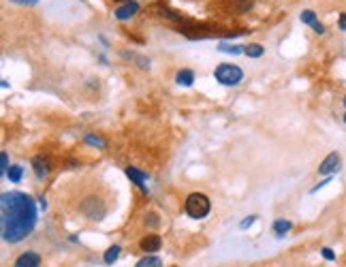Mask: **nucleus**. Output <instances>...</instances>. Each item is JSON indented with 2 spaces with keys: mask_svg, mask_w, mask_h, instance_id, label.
I'll use <instances>...</instances> for the list:
<instances>
[{
  "mask_svg": "<svg viewBox=\"0 0 346 267\" xmlns=\"http://www.w3.org/2000/svg\"><path fill=\"white\" fill-rule=\"evenodd\" d=\"M39 222L37 201L28 192L11 190L0 197V229L7 244H20L26 239Z\"/></svg>",
  "mask_w": 346,
  "mask_h": 267,
  "instance_id": "f257e3e1",
  "label": "nucleus"
},
{
  "mask_svg": "<svg viewBox=\"0 0 346 267\" xmlns=\"http://www.w3.org/2000/svg\"><path fill=\"white\" fill-rule=\"evenodd\" d=\"M184 212H186V216L192 218V220H203V218H207V214L212 212V203L203 192H190L186 197V201H184Z\"/></svg>",
  "mask_w": 346,
  "mask_h": 267,
  "instance_id": "f03ea898",
  "label": "nucleus"
},
{
  "mask_svg": "<svg viewBox=\"0 0 346 267\" xmlns=\"http://www.w3.org/2000/svg\"><path fill=\"white\" fill-rule=\"evenodd\" d=\"M214 79L220 86L233 88V86H239L244 82V71H241L237 64H218V67L214 69Z\"/></svg>",
  "mask_w": 346,
  "mask_h": 267,
  "instance_id": "7ed1b4c3",
  "label": "nucleus"
},
{
  "mask_svg": "<svg viewBox=\"0 0 346 267\" xmlns=\"http://www.w3.org/2000/svg\"><path fill=\"white\" fill-rule=\"evenodd\" d=\"M79 212L90 220H103L107 214V205L103 203V199L99 197H86L82 203H79Z\"/></svg>",
  "mask_w": 346,
  "mask_h": 267,
  "instance_id": "20e7f679",
  "label": "nucleus"
},
{
  "mask_svg": "<svg viewBox=\"0 0 346 267\" xmlns=\"http://www.w3.org/2000/svg\"><path fill=\"white\" fill-rule=\"evenodd\" d=\"M340 167H342V156L337 154V152H331V154H327L325 160L318 165V173L320 175H333L340 171Z\"/></svg>",
  "mask_w": 346,
  "mask_h": 267,
  "instance_id": "39448f33",
  "label": "nucleus"
},
{
  "mask_svg": "<svg viewBox=\"0 0 346 267\" xmlns=\"http://www.w3.org/2000/svg\"><path fill=\"white\" fill-rule=\"evenodd\" d=\"M139 3H135V0H131V3H124V5H120L118 9L114 11V18L118 22H128L131 18H135L137 13H139Z\"/></svg>",
  "mask_w": 346,
  "mask_h": 267,
  "instance_id": "423d86ee",
  "label": "nucleus"
},
{
  "mask_svg": "<svg viewBox=\"0 0 346 267\" xmlns=\"http://www.w3.org/2000/svg\"><path fill=\"white\" fill-rule=\"evenodd\" d=\"M139 248H141L146 254H156L158 250L163 248V237L156 235V233H150V235H146V237L139 241Z\"/></svg>",
  "mask_w": 346,
  "mask_h": 267,
  "instance_id": "0eeeda50",
  "label": "nucleus"
},
{
  "mask_svg": "<svg viewBox=\"0 0 346 267\" xmlns=\"http://www.w3.org/2000/svg\"><path fill=\"white\" fill-rule=\"evenodd\" d=\"M13 267H41V254H37L35 250L22 252L18 258H15Z\"/></svg>",
  "mask_w": 346,
  "mask_h": 267,
  "instance_id": "6e6552de",
  "label": "nucleus"
},
{
  "mask_svg": "<svg viewBox=\"0 0 346 267\" xmlns=\"http://www.w3.org/2000/svg\"><path fill=\"white\" fill-rule=\"evenodd\" d=\"M124 173H126L128 177H131V182L137 186V188H141L143 195H148V184H146L148 175H146V173L139 171V169H135V167H126V169H124Z\"/></svg>",
  "mask_w": 346,
  "mask_h": 267,
  "instance_id": "1a4fd4ad",
  "label": "nucleus"
},
{
  "mask_svg": "<svg viewBox=\"0 0 346 267\" xmlns=\"http://www.w3.org/2000/svg\"><path fill=\"white\" fill-rule=\"evenodd\" d=\"M32 171H35V175L39 177V180H45V177L50 175V171H52L50 158H45V156H35V158H32Z\"/></svg>",
  "mask_w": 346,
  "mask_h": 267,
  "instance_id": "9d476101",
  "label": "nucleus"
},
{
  "mask_svg": "<svg viewBox=\"0 0 346 267\" xmlns=\"http://www.w3.org/2000/svg\"><path fill=\"white\" fill-rule=\"evenodd\" d=\"M175 84L184 86V88H190L192 84H195V73H192L190 69H180L178 73H175Z\"/></svg>",
  "mask_w": 346,
  "mask_h": 267,
  "instance_id": "9b49d317",
  "label": "nucleus"
},
{
  "mask_svg": "<svg viewBox=\"0 0 346 267\" xmlns=\"http://www.w3.org/2000/svg\"><path fill=\"white\" fill-rule=\"evenodd\" d=\"M271 229H273V233H276L278 237H284L286 233L293 229V222H291V220H286V218H278V220H273Z\"/></svg>",
  "mask_w": 346,
  "mask_h": 267,
  "instance_id": "f8f14e48",
  "label": "nucleus"
},
{
  "mask_svg": "<svg viewBox=\"0 0 346 267\" xmlns=\"http://www.w3.org/2000/svg\"><path fill=\"white\" fill-rule=\"evenodd\" d=\"M120 252H122V248H120L118 244L109 246V248L105 250V254H103V261H105V265H114L118 258H120Z\"/></svg>",
  "mask_w": 346,
  "mask_h": 267,
  "instance_id": "ddd939ff",
  "label": "nucleus"
},
{
  "mask_svg": "<svg viewBox=\"0 0 346 267\" xmlns=\"http://www.w3.org/2000/svg\"><path fill=\"white\" fill-rule=\"evenodd\" d=\"M135 267H163V261H160L156 254H146L143 258H139V261H137Z\"/></svg>",
  "mask_w": 346,
  "mask_h": 267,
  "instance_id": "4468645a",
  "label": "nucleus"
},
{
  "mask_svg": "<svg viewBox=\"0 0 346 267\" xmlns=\"http://www.w3.org/2000/svg\"><path fill=\"white\" fill-rule=\"evenodd\" d=\"M244 54L248 56V58H261V56L265 54V47L261 43H250L244 47Z\"/></svg>",
  "mask_w": 346,
  "mask_h": 267,
  "instance_id": "2eb2a0df",
  "label": "nucleus"
},
{
  "mask_svg": "<svg viewBox=\"0 0 346 267\" xmlns=\"http://www.w3.org/2000/svg\"><path fill=\"white\" fill-rule=\"evenodd\" d=\"M7 177H9V182H13V184L22 182V177H24V167H22V165H11V169L7 171Z\"/></svg>",
  "mask_w": 346,
  "mask_h": 267,
  "instance_id": "dca6fc26",
  "label": "nucleus"
},
{
  "mask_svg": "<svg viewBox=\"0 0 346 267\" xmlns=\"http://www.w3.org/2000/svg\"><path fill=\"white\" fill-rule=\"evenodd\" d=\"M84 141L88 143V145H92V148H101V150H105L107 148V141L103 139V137H99V135H86L84 137Z\"/></svg>",
  "mask_w": 346,
  "mask_h": 267,
  "instance_id": "f3484780",
  "label": "nucleus"
},
{
  "mask_svg": "<svg viewBox=\"0 0 346 267\" xmlns=\"http://www.w3.org/2000/svg\"><path fill=\"white\" fill-rule=\"evenodd\" d=\"M218 52H222V54H231V56H239V54H244V47H241V45L220 43V45H218Z\"/></svg>",
  "mask_w": 346,
  "mask_h": 267,
  "instance_id": "a211bd4d",
  "label": "nucleus"
},
{
  "mask_svg": "<svg viewBox=\"0 0 346 267\" xmlns=\"http://www.w3.org/2000/svg\"><path fill=\"white\" fill-rule=\"evenodd\" d=\"M299 20H301V24H308L310 28H312V26H314V24L318 22V20H316V13H314V11H310V9H308V11H301Z\"/></svg>",
  "mask_w": 346,
  "mask_h": 267,
  "instance_id": "6ab92c4d",
  "label": "nucleus"
},
{
  "mask_svg": "<svg viewBox=\"0 0 346 267\" xmlns=\"http://www.w3.org/2000/svg\"><path fill=\"white\" fill-rule=\"evenodd\" d=\"M160 15H163V18H167V20H171V22H180L182 20L180 13H175L173 9H167V7H163V9H160Z\"/></svg>",
  "mask_w": 346,
  "mask_h": 267,
  "instance_id": "aec40b11",
  "label": "nucleus"
},
{
  "mask_svg": "<svg viewBox=\"0 0 346 267\" xmlns=\"http://www.w3.org/2000/svg\"><path fill=\"white\" fill-rule=\"evenodd\" d=\"M9 169H11V165H9V154H7V152H3V154H0V173L7 175V171H9Z\"/></svg>",
  "mask_w": 346,
  "mask_h": 267,
  "instance_id": "412c9836",
  "label": "nucleus"
},
{
  "mask_svg": "<svg viewBox=\"0 0 346 267\" xmlns=\"http://www.w3.org/2000/svg\"><path fill=\"white\" fill-rule=\"evenodd\" d=\"M143 222H146L148 226H152V229H156V226H158V216L154 212H150V214H146V218H143Z\"/></svg>",
  "mask_w": 346,
  "mask_h": 267,
  "instance_id": "4be33fe9",
  "label": "nucleus"
},
{
  "mask_svg": "<svg viewBox=\"0 0 346 267\" xmlns=\"http://www.w3.org/2000/svg\"><path fill=\"white\" fill-rule=\"evenodd\" d=\"M254 222H256V216H254V214H250V216H246V218H244V220H241V222H239V229H241V231H246V229H248V226H252Z\"/></svg>",
  "mask_w": 346,
  "mask_h": 267,
  "instance_id": "5701e85b",
  "label": "nucleus"
},
{
  "mask_svg": "<svg viewBox=\"0 0 346 267\" xmlns=\"http://www.w3.org/2000/svg\"><path fill=\"white\" fill-rule=\"evenodd\" d=\"M320 254H323V258H325V261H335V252H333V250L331 248H320Z\"/></svg>",
  "mask_w": 346,
  "mask_h": 267,
  "instance_id": "b1692460",
  "label": "nucleus"
},
{
  "mask_svg": "<svg viewBox=\"0 0 346 267\" xmlns=\"http://www.w3.org/2000/svg\"><path fill=\"white\" fill-rule=\"evenodd\" d=\"M9 3L22 5V7H35V5H39V0H9Z\"/></svg>",
  "mask_w": 346,
  "mask_h": 267,
  "instance_id": "393cba45",
  "label": "nucleus"
},
{
  "mask_svg": "<svg viewBox=\"0 0 346 267\" xmlns=\"http://www.w3.org/2000/svg\"><path fill=\"white\" fill-rule=\"evenodd\" d=\"M133 60H137V64H139L141 69H150V60H148V58H143V56H137V54H135V58H133Z\"/></svg>",
  "mask_w": 346,
  "mask_h": 267,
  "instance_id": "a878e982",
  "label": "nucleus"
},
{
  "mask_svg": "<svg viewBox=\"0 0 346 267\" xmlns=\"http://www.w3.org/2000/svg\"><path fill=\"white\" fill-rule=\"evenodd\" d=\"M331 177H333V175H327V177H325V180H323V182H318V184H316V186H314V188H312L310 192H312V195H314V192H318L320 188H323V186H327L329 182H331Z\"/></svg>",
  "mask_w": 346,
  "mask_h": 267,
  "instance_id": "bb28decb",
  "label": "nucleus"
},
{
  "mask_svg": "<svg viewBox=\"0 0 346 267\" xmlns=\"http://www.w3.org/2000/svg\"><path fill=\"white\" fill-rule=\"evenodd\" d=\"M337 28H340L342 32H346V11H342L340 18H337Z\"/></svg>",
  "mask_w": 346,
  "mask_h": 267,
  "instance_id": "cd10ccee",
  "label": "nucleus"
},
{
  "mask_svg": "<svg viewBox=\"0 0 346 267\" xmlns=\"http://www.w3.org/2000/svg\"><path fill=\"white\" fill-rule=\"evenodd\" d=\"M312 30H314L316 35H325V32H327V28H325V26H323V24H320V22H316L314 26H312Z\"/></svg>",
  "mask_w": 346,
  "mask_h": 267,
  "instance_id": "c85d7f7f",
  "label": "nucleus"
},
{
  "mask_svg": "<svg viewBox=\"0 0 346 267\" xmlns=\"http://www.w3.org/2000/svg\"><path fill=\"white\" fill-rule=\"evenodd\" d=\"M39 205H41V209H47V201H45V197H39Z\"/></svg>",
  "mask_w": 346,
  "mask_h": 267,
  "instance_id": "c756f323",
  "label": "nucleus"
},
{
  "mask_svg": "<svg viewBox=\"0 0 346 267\" xmlns=\"http://www.w3.org/2000/svg\"><path fill=\"white\" fill-rule=\"evenodd\" d=\"M114 3H120V5H124V3H131V0H114Z\"/></svg>",
  "mask_w": 346,
  "mask_h": 267,
  "instance_id": "7c9ffc66",
  "label": "nucleus"
},
{
  "mask_svg": "<svg viewBox=\"0 0 346 267\" xmlns=\"http://www.w3.org/2000/svg\"><path fill=\"white\" fill-rule=\"evenodd\" d=\"M342 103H344V107H346V96H344V99H342Z\"/></svg>",
  "mask_w": 346,
  "mask_h": 267,
  "instance_id": "2f4dec72",
  "label": "nucleus"
},
{
  "mask_svg": "<svg viewBox=\"0 0 346 267\" xmlns=\"http://www.w3.org/2000/svg\"><path fill=\"white\" fill-rule=\"evenodd\" d=\"M342 120H344V124H346V113H344V118H342Z\"/></svg>",
  "mask_w": 346,
  "mask_h": 267,
  "instance_id": "473e14b6",
  "label": "nucleus"
}]
</instances>
